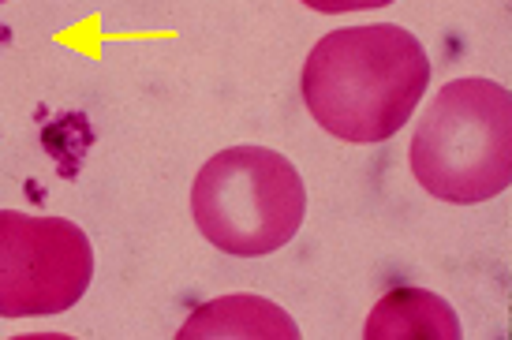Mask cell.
Instances as JSON below:
<instances>
[{
    "label": "cell",
    "mask_w": 512,
    "mask_h": 340,
    "mask_svg": "<svg viewBox=\"0 0 512 340\" xmlns=\"http://www.w3.org/2000/svg\"><path fill=\"white\" fill-rule=\"evenodd\" d=\"M427 86V49L397 23L329 30L303 64L307 109L344 142L393 139Z\"/></svg>",
    "instance_id": "cell-1"
},
{
    "label": "cell",
    "mask_w": 512,
    "mask_h": 340,
    "mask_svg": "<svg viewBox=\"0 0 512 340\" xmlns=\"http://www.w3.org/2000/svg\"><path fill=\"white\" fill-rule=\"evenodd\" d=\"M412 172L434 199L486 202L512 184V101L494 79H453L412 135Z\"/></svg>",
    "instance_id": "cell-2"
},
{
    "label": "cell",
    "mask_w": 512,
    "mask_h": 340,
    "mask_svg": "<svg viewBox=\"0 0 512 340\" xmlns=\"http://www.w3.org/2000/svg\"><path fill=\"white\" fill-rule=\"evenodd\" d=\"M195 225L217 251L258 258L281 251L307 217V187L296 165L266 146H228L191 187Z\"/></svg>",
    "instance_id": "cell-3"
},
{
    "label": "cell",
    "mask_w": 512,
    "mask_h": 340,
    "mask_svg": "<svg viewBox=\"0 0 512 340\" xmlns=\"http://www.w3.org/2000/svg\"><path fill=\"white\" fill-rule=\"evenodd\" d=\"M94 247L64 217L0 210V318L60 314L86 296Z\"/></svg>",
    "instance_id": "cell-4"
},
{
    "label": "cell",
    "mask_w": 512,
    "mask_h": 340,
    "mask_svg": "<svg viewBox=\"0 0 512 340\" xmlns=\"http://www.w3.org/2000/svg\"><path fill=\"white\" fill-rule=\"evenodd\" d=\"M180 340H225V337H258V340H299L296 322L277 303L262 296H221L202 303L187 318Z\"/></svg>",
    "instance_id": "cell-5"
},
{
    "label": "cell",
    "mask_w": 512,
    "mask_h": 340,
    "mask_svg": "<svg viewBox=\"0 0 512 340\" xmlns=\"http://www.w3.org/2000/svg\"><path fill=\"white\" fill-rule=\"evenodd\" d=\"M367 340H460L456 311L427 288H397L370 311Z\"/></svg>",
    "instance_id": "cell-6"
},
{
    "label": "cell",
    "mask_w": 512,
    "mask_h": 340,
    "mask_svg": "<svg viewBox=\"0 0 512 340\" xmlns=\"http://www.w3.org/2000/svg\"><path fill=\"white\" fill-rule=\"evenodd\" d=\"M299 4H307L311 12L344 15V12H363V8H385L393 0H299Z\"/></svg>",
    "instance_id": "cell-7"
},
{
    "label": "cell",
    "mask_w": 512,
    "mask_h": 340,
    "mask_svg": "<svg viewBox=\"0 0 512 340\" xmlns=\"http://www.w3.org/2000/svg\"><path fill=\"white\" fill-rule=\"evenodd\" d=\"M0 4H4V0H0Z\"/></svg>",
    "instance_id": "cell-8"
}]
</instances>
